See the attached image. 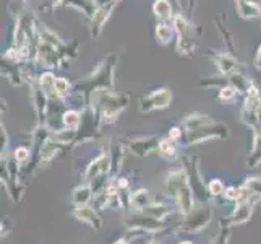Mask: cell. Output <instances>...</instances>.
Wrapping results in <instances>:
<instances>
[{"instance_id":"1","label":"cell","mask_w":261,"mask_h":244,"mask_svg":"<svg viewBox=\"0 0 261 244\" xmlns=\"http://www.w3.org/2000/svg\"><path fill=\"white\" fill-rule=\"evenodd\" d=\"M182 139L184 145H195L210 139H226L229 135V130L224 124H218L206 116L193 114L188 116L182 124Z\"/></svg>"},{"instance_id":"2","label":"cell","mask_w":261,"mask_h":244,"mask_svg":"<svg viewBox=\"0 0 261 244\" xmlns=\"http://www.w3.org/2000/svg\"><path fill=\"white\" fill-rule=\"evenodd\" d=\"M166 183H167L169 194L174 198L175 209L182 215L190 212L195 207V192L187 171L184 169L170 171Z\"/></svg>"},{"instance_id":"3","label":"cell","mask_w":261,"mask_h":244,"mask_svg":"<svg viewBox=\"0 0 261 244\" xmlns=\"http://www.w3.org/2000/svg\"><path fill=\"white\" fill-rule=\"evenodd\" d=\"M213 213L210 207H193V209L184 215V220L180 223V230L185 233H200L210 225Z\"/></svg>"},{"instance_id":"4","label":"cell","mask_w":261,"mask_h":244,"mask_svg":"<svg viewBox=\"0 0 261 244\" xmlns=\"http://www.w3.org/2000/svg\"><path fill=\"white\" fill-rule=\"evenodd\" d=\"M172 101V93L169 90L163 88V90H156L151 95L145 96L140 101V111L141 113H149L154 109H163V107H167L169 103Z\"/></svg>"},{"instance_id":"5","label":"cell","mask_w":261,"mask_h":244,"mask_svg":"<svg viewBox=\"0 0 261 244\" xmlns=\"http://www.w3.org/2000/svg\"><path fill=\"white\" fill-rule=\"evenodd\" d=\"M256 202L255 201H242V202H236V207H233V210L229 216H226V220L230 227L233 225H244L247 223L251 215H253V209H255Z\"/></svg>"},{"instance_id":"6","label":"cell","mask_w":261,"mask_h":244,"mask_svg":"<svg viewBox=\"0 0 261 244\" xmlns=\"http://www.w3.org/2000/svg\"><path fill=\"white\" fill-rule=\"evenodd\" d=\"M111 169V155H101L97 157L94 161L89 163L85 173V181L86 183H94V181L106 178Z\"/></svg>"},{"instance_id":"7","label":"cell","mask_w":261,"mask_h":244,"mask_svg":"<svg viewBox=\"0 0 261 244\" xmlns=\"http://www.w3.org/2000/svg\"><path fill=\"white\" fill-rule=\"evenodd\" d=\"M127 104V98L120 96V95H114L107 92L106 95V101L102 103V116L107 122H112L117 119L119 113L125 107Z\"/></svg>"},{"instance_id":"8","label":"cell","mask_w":261,"mask_h":244,"mask_svg":"<svg viewBox=\"0 0 261 244\" xmlns=\"http://www.w3.org/2000/svg\"><path fill=\"white\" fill-rule=\"evenodd\" d=\"M73 216L78 221L89 225V227L94 228V230H101L102 228V218L99 216V213H97V210L94 209V207H89V205L75 207Z\"/></svg>"},{"instance_id":"9","label":"cell","mask_w":261,"mask_h":244,"mask_svg":"<svg viewBox=\"0 0 261 244\" xmlns=\"http://www.w3.org/2000/svg\"><path fill=\"white\" fill-rule=\"evenodd\" d=\"M239 201H255L256 204L261 201V178H250L240 187Z\"/></svg>"},{"instance_id":"10","label":"cell","mask_w":261,"mask_h":244,"mask_svg":"<svg viewBox=\"0 0 261 244\" xmlns=\"http://www.w3.org/2000/svg\"><path fill=\"white\" fill-rule=\"evenodd\" d=\"M128 147L137 157H146L156 147H159V142L154 137H143V139L132 140V143Z\"/></svg>"},{"instance_id":"11","label":"cell","mask_w":261,"mask_h":244,"mask_svg":"<svg viewBox=\"0 0 261 244\" xmlns=\"http://www.w3.org/2000/svg\"><path fill=\"white\" fill-rule=\"evenodd\" d=\"M93 187L91 184H83L78 186L73 192H71V202H73L75 207H83L88 205L89 202L93 201Z\"/></svg>"},{"instance_id":"12","label":"cell","mask_w":261,"mask_h":244,"mask_svg":"<svg viewBox=\"0 0 261 244\" xmlns=\"http://www.w3.org/2000/svg\"><path fill=\"white\" fill-rule=\"evenodd\" d=\"M149 204H152V201H151V194L148 189H138V191L132 192L130 205L137 212H141L143 209H146Z\"/></svg>"},{"instance_id":"13","label":"cell","mask_w":261,"mask_h":244,"mask_svg":"<svg viewBox=\"0 0 261 244\" xmlns=\"http://www.w3.org/2000/svg\"><path fill=\"white\" fill-rule=\"evenodd\" d=\"M114 8V2L109 4V5H104V7H97V10L94 12V18H93V30L96 28L94 31V36L99 34V31H101L102 25L106 23V20L109 18V12Z\"/></svg>"},{"instance_id":"14","label":"cell","mask_w":261,"mask_h":244,"mask_svg":"<svg viewBox=\"0 0 261 244\" xmlns=\"http://www.w3.org/2000/svg\"><path fill=\"white\" fill-rule=\"evenodd\" d=\"M145 215H149V216H152V218H158V220H161V221H164L167 216L170 215V209L167 205H164V204H149L146 209H143L141 210Z\"/></svg>"},{"instance_id":"15","label":"cell","mask_w":261,"mask_h":244,"mask_svg":"<svg viewBox=\"0 0 261 244\" xmlns=\"http://www.w3.org/2000/svg\"><path fill=\"white\" fill-rule=\"evenodd\" d=\"M159 153L163 155L164 158H174L175 153H177V145H175V140L174 139H163L159 140V147H158Z\"/></svg>"},{"instance_id":"16","label":"cell","mask_w":261,"mask_h":244,"mask_svg":"<svg viewBox=\"0 0 261 244\" xmlns=\"http://www.w3.org/2000/svg\"><path fill=\"white\" fill-rule=\"evenodd\" d=\"M206 189H208V195L211 197H219L226 191V187H224V183L221 179H211L210 183H206Z\"/></svg>"},{"instance_id":"17","label":"cell","mask_w":261,"mask_h":244,"mask_svg":"<svg viewBox=\"0 0 261 244\" xmlns=\"http://www.w3.org/2000/svg\"><path fill=\"white\" fill-rule=\"evenodd\" d=\"M229 230H230V225L226 221V220H221V228H219V233L218 236L214 238L213 244H229Z\"/></svg>"},{"instance_id":"18","label":"cell","mask_w":261,"mask_h":244,"mask_svg":"<svg viewBox=\"0 0 261 244\" xmlns=\"http://www.w3.org/2000/svg\"><path fill=\"white\" fill-rule=\"evenodd\" d=\"M64 125L70 130H76L80 125V114L75 111H67L64 114Z\"/></svg>"},{"instance_id":"19","label":"cell","mask_w":261,"mask_h":244,"mask_svg":"<svg viewBox=\"0 0 261 244\" xmlns=\"http://www.w3.org/2000/svg\"><path fill=\"white\" fill-rule=\"evenodd\" d=\"M154 13L161 18H166L170 15V4L167 0H158L154 4Z\"/></svg>"},{"instance_id":"20","label":"cell","mask_w":261,"mask_h":244,"mask_svg":"<svg viewBox=\"0 0 261 244\" xmlns=\"http://www.w3.org/2000/svg\"><path fill=\"white\" fill-rule=\"evenodd\" d=\"M218 65H219V69H221L226 75L232 74V72L236 70V62H233L232 59H229L227 56H222V57L218 60Z\"/></svg>"},{"instance_id":"21","label":"cell","mask_w":261,"mask_h":244,"mask_svg":"<svg viewBox=\"0 0 261 244\" xmlns=\"http://www.w3.org/2000/svg\"><path fill=\"white\" fill-rule=\"evenodd\" d=\"M156 36L158 39H161V42H169L172 39V28H169L166 25H158Z\"/></svg>"},{"instance_id":"22","label":"cell","mask_w":261,"mask_h":244,"mask_svg":"<svg viewBox=\"0 0 261 244\" xmlns=\"http://www.w3.org/2000/svg\"><path fill=\"white\" fill-rule=\"evenodd\" d=\"M15 161L16 163H24L26 160L30 158V150L28 148H24V147H18L16 150H15Z\"/></svg>"},{"instance_id":"23","label":"cell","mask_w":261,"mask_h":244,"mask_svg":"<svg viewBox=\"0 0 261 244\" xmlns=\"http://www.w3.org/2000/svg\"><path fill=\"white\" fill-rule=\"evenodd\" d=\"M239 194H240L239 187H227L226 191H224V197H226L227 201H233V202L239 201Z\"/></svg>"},{"instance_id":"24","label":"cell","mask_w":261,"mask_h":244,"mask_svg":"<svg viewBox=\"0 0 261 244\" xmlns=\"http://www.w3.org/2000/svg\"><path fill=\"white\" fill-rule=\"evenodd\" d=\"M13 228V223L10 220V216H4L2 218V236H8Z\"/></svg>"},{"instance_id":"25","label":"cell","mask_w":261,"mask_h":244,"mask_svg":"<svg viewBox=\"0 0 261 244\" xmlns=\"http://www.w3.org/2000/svg\"><path fill=\"white\" fill-rule=\"evenodd\" d=\"M219 96H221V99H224V101H230V99H233V96H236V90H233L232 86L222 88Z\"/></svg>"},{"instance_id":"26","label":"cell","mask_w":261,"mask_h":244,"mask_svg":"<svg viewBox=\"0 0 261 244\" xmlns=\"http://www.w3.org/2000/svg\"><path fill=\"white\" fill-rule=\"evenodd\" d=\"M56 88H57V93H67L70 85L65 78H56Z\"/></svg>"},{"instance_id":"27","label":"cell","mask_w":261,"mask_h":244,"mask_svg":"<svg viewBox=\"0 0 261 244\" xmlns=\"http://www.w3.org/2000/svg\"><path fill=\"white\" fill-rule=\"evenodd\" d=\"M255 65H256L258 69H261V46H259V49H258V54H256V59H255Z\"/></svg>"},{"instance_id":"28","label":"cell","mask_w":261,"mask_h":244,"mask_svg":"<svg viewBox=\"0 0 261 244\" xmlns=\"http://www.w3.org/2000/svg\"><path fill=\"white\" fill-rule=\"evenodd\" d=\"M94 4H96L97 7H104V5H107V4H112V0H94Z\"/></svg>"},{"instance_id":"29","label":"cell","mask_w":261,"mask_h":244,"mask_svg":"<svg viewBox=\"0 0 261 244\" xmlns=\"http://www.w3.org/2000/svg\"><path fill=\"white\" fill-rule=\"evenodd\" d=\"M114 244H128V241L127 239H125V238H120V239H117Z\"/></svg>"},{"instance_id":"30","label":"cell","mask_w":261,"mask_h":244,"mask_svg":"<svg viewBox=\"0 0 261 244\" xmlns=\"http://www.w3.org/2000/svg\"><path fill=\"white\" fill-rule=\"evenodd\" d=\"M178 244H193L192 241H182V242H178Z\"/></svg>"},{"instance_id":"31","label":"cell","mask_w":261,"mask_h":244,"mask_svg":"<svg viewBox=\"0 0 261 244\" xmlns=\"http://www.w3.org/2000/svg\"><path fill=\"white\" fill-rule=\"evenodd\" d=\"M193 2H195V0H190V8L193 7Z\"/></svg>"},{"instance_id":"32","label":"cell","mask_w":261,"mask_h":244,"mask_svg":"<svg viewBox=\"0 0 261 244\" xmlns=\"http://www.w3.org/2000/svg\"><path fill=\"white\" fill-rule=\"evenodd\" d=\"M148 244H156V242H148Z\"/></svg>"}]
</instances>
